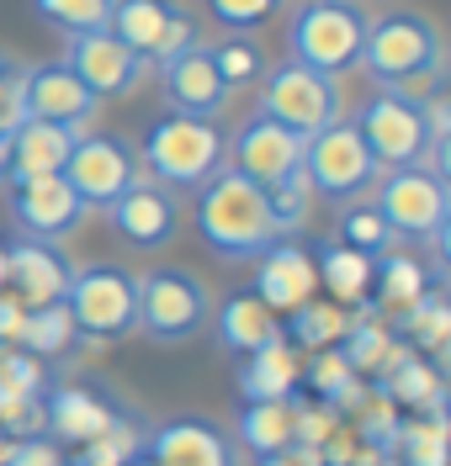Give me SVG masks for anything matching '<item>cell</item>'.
I'll list each match as a JSON object with an SVG mask.
<instances>
[{
    "label": "cell",
    "instance_id": "6da1fadb",
    "mask_svg": "<svg viewBox=\"0 0 451 466\" xmlns=\"http://www.w3.org/2000/svg\"><path fill=\"white\" fill-rule=\"evenodd\" d=\"M197 233L218 260H255L261 249H271L282 233L271 223V207H266V186L244 180L240 170H223L197 186Z\"/></svg>",
    "mask_w": 451,
    "mask_h": 466
},
{
    "label": "cell",
    "instance_id": "7a4b0ae2",
    "mask_svg": "<svg viewBox=\"0 0 451 466\" xmlns=\"http://www.w3.org/2000/svg\"><path fill=\"white\" fill-rule=\"evenodd\" d=\"M441 58H446V43H441V27L425 11H393L383 22H366L361 69L383 90L420 101V90L441 80Z\"/></svg>",
    "mask_w": 451,
    "mask_h": 466
},
{
    "label": "cell",
    "instance_id": "3957f363",
    "mask_svg": "<svg viewBox=\"0 0 451 466\" xmlns=\"http://www.w3.org/2000/svg\"><path fill=\"white\" fill-rule=\"evenodd\" d=\"M138 165L149 180L170 186V191H197L202 180L229 165V133L218 127V116H186L165 112L149 122L144 144H138Z\"/></svg>",
    "mask_w": 451,
    "mask_h": 466
},
{
    "label": "cell",
    "instance_id": "277c9868",
    "mask_svg": "<svg viewBox=\"0 0 451 466\" xmlns=\"http://www.w3.org/2000/svg\"><path fill=\"white\" fill-rule=\"evenodd\" d=\"M64 308L75 323V339L90 345H118L133 334L138 319V276L122 270V265H75L69 291H64Z\"/></svg>",
    "mask_w": 451,
    "mask_h": 466
},
{
    "label": "cell",
    "instance_id": "5b68a950",
    "mask_svg": "<svg viewBox=\"0 0 451 466\" xmlns=\"http://www.w3.org/2000/svg\"><path fill=\"white\" fill-rule=\"evenodd\" d=\"M361 43H366V11L356 0H308L292 11L287 48H292V64H302V69L340 80L345 69L361 64Z\"/></svg>",
    "mask_w": 451,
    "mask_h": 466
},
{
    "label": "cell",
    "instance_id": "8992f818",
    "mask_svg": "<svg viewBox=\"0 0 451 466\" xmlns=\"http://www.w3.org/2000/svg\"><path fill=\"white\" fill-rule=\"evenodd\" d=\"M377 212L393 228V238L409 244H436L451 228V191L446 180L425 165H404V170L377 175Z\"/></svg>",
    "mask_w": 451,
    "mask_h": 466
},
{
    "label": "cell",
    "instance_id": "52a82bcc",
    "mask_svg": "<svg viewBox=\"0 0 451 466\" xmlns=\"http://www.w3.org/2000/svg\"><path fill=\"white\" fill-rule=\"evenodd\" d=\"M302 175H308L313 197L345 207V202H356V197H366L383 170H377V159L366 154L356 122L340 116L330 127H319L313 138H302Z\"/></svg>",
    "mask_w": 451,
    "mask_h": 466
},
{
    "label": "cell",
    "instance_id": "ba28073f",
    "mask_svg": "<svg viewBox=\"0 0 451 466\" xmlns=\"http://www.w3.org/2000/svg\"><path fill=\"white\" fill-rule=\"evenodd\" d=\"M208 313H212V297L191 270L159 265L149 276H138V319H133V329L149 334L154 345L191 339L197 329H208Z\"/></svg>",
    "mask_w": 451,
    "mask_h": 466
},
{
    "label": "cell",
    "instance_id": "9c48e42d",
    "mask_svg": "<svg viewBox=\"0 0 451 466\" xmlns=\"http://www.w3.org/2000/svg\"><path fill=\"white\" fill-rule=\"evenodd\" d=\"M340 80L319 75V69H302V64H276L261 75V116L282 122L287 133L298 138H313L319 127L340 122Z\"/></svg>",
    "mask_w": 451,
    "mask_h": 466
},
{
    "label": "cell",
    "instance_id": "30bf717a",
    "mask_svg": "<svg viewBox=\"0 0 451 466\" xmlns=\"http://www.w3.org/2000/svg\"><path fill=\"white\" fill-rule=\"evenodd\" d=\"M356 133L366 154L377 159V170H404V165H425L430 154V127H425V106L415 96L398 90H377L356 116Z\"/></svg>",
    "mask_w": 451,
    "mask_h": 466
},
{
    "label": "cell",
    "instance_id": "8fae6325",
    "mask_svg": "<svg viewBox=\"0 0 451 466\" xmlns=\"http://www.w3.org/2000/svg\"><path fill=\"white\" fill-rule=\"evenodd\" d=\"M138 175H144L138 148L128 144L122 133H80L75 148H69V159H64V180L75 186V197L86 202V212L90 207L107 212Z\"/></svg>",
    "mask_w": 451,
    "mask_h": 466
},
{
    "label": "cell",
    "instance_id": "7c38bea8",
    "mask_svg": "<svg viewBox=\"0 0 451 466\" xmlns=\"http://www.w3.org/2000/svg\"><path fill=\"white\" fill-rule=\"evenodd\" d=\"M107 32L122 37L144 64H165L170 54H180V48L197 43V27H191V16L180 11V0H118Z\"/></svg>",
    "mask_w": 451,
    "mask_h": 466
},
{
    "label": "cell",
    "instance_id": "4fadbf2b",
    "mask_svg": "<svg viewBox=\"0 0 451 466\" xmlns=\"http://www.w3.org/2000/svg\"><path fill=\"white\" fill-rule=\"evenodd\" d=\"M11 218L27 238L59 244L86 223V202L64 175H32V180H11Z\"/></svg>",
    "mask_w": 451,
    "mask_h": 466
},
{
    "label": "cell",
    "instance_id": "5bb4252c",
    "mask_svg": "<svg viewBox=\"0 0 451 466\" xmlns=\"http://www.w3.org/2000/svg\"><path fill=\"white\" fill-rule=\"evenodd\" d=\"M69 43V54H64V64L80 75V86L96 96V101H107V96H128V90L144 80V58L133 54L122 37H112V32H80V37H64Z\"/></svg>",
    "mask_w": 451,
    "mask_h": 466
},
{
    "label": "cell",
    "instance_id": "9a60e30c",
    "mask_svg": "<svg viewBox=\"0 0 451 466\" xmlns=\"http://www.w3.org/2000/svg\"><path fill=\"white\" fill-rule=\"evenodd\" d=\"M229 170H240L244 180H255V186H276L282 175L302 170V138L287 133L282 122H271V116L255 112L240 133L229 138Z\"/></svg>",
    "mask_w": 451,
    "mask_h": 466
},
{
    "label": "cell",
    "instance_id": "2e32d148",
    "mask_svg": "<svg viewBox=\"0 0 451 466\" xmlns=\"http://www.w3.org/2000/svg\"><path fill=\"white\" fill-rule=\"evenodd\" d=\"M69 276H75V265L64 260V249L48 244V238H27V233H22L16 244H5V291H11L22 308L64 302Z\"/></svg>",
    "mask_w": 451,
    "mask_h": 466
},
{
    "label": "cell",
    "instance_id": "e0dca14e",
    "mask_svg": "<svg viewBox=\"0 0 451 466\" xmlns=\"http://www.w3.org/2000/svg\"><path fill=\"white\" fill-rule=\"evenodd\" d=\"M107 218H112V228H118L133 249H165L180 228V202H176L170 186L138 175L118 202L107 207Z\"/></svg>",
    "mask_w": 451,
    "mask_h": 466
},
{
    "label": "cell",
    "instance_id": "ac0fdd59",
    "mask_svg": "<svg viewBox=\"0 0 451 466\" xmlns=\"http://www.w3.org/2000/svg\"><path fill=\"white\" fill-rule=\"evenodd\" d=\"M255 297L266 302L276 319H287L292 308H302L308 297H319V270H313V255L302 249L298 238H276L271 249L255 255Z\"/></svg>",
    "mask_w": 451,
    "mask_h": 466
},
{
    "label": "cell",
    "instance_id": "d6986e66",
    "mask_svg": "<svg viewBox=\"0 0 451 466\" xmlns=\"http://www.w3.org/2000/svg\"><path fill=\"white\" fill-rule=\"evenodd\" d=\"M159 90H165L170 112H186V116H218L234 96L202 43H191V48H180V54L159 64Z\"/></svg>",
    "mask_w": 451,
    "mask_h": 466
},
{
    "label": "cell",
    "instance_id": "ffe728a7",
    "mask_svg": "<svg viewBox=\"0 0 451 466\" xmlns=\"http://www.w3.org/2000/svg\"><path fill=\"white\" fill-rule=\"evenodd\" d=\"M22 106L27 116L37 122H59V127H86L90 116H96V96L80 86V75L54 58V64H37V69H22Z\"/></svg>",
    "mask_w": 451,
    "mask_h": 466
},
{
    "label": "cell",
    "instance_id": "44dd1931",
    "mask_svg": "<svg viewBox=\"0 0 451 466\" xmlns=\"http://www.w3.org/2000/svg\"><path fill=\"white\" fill-rule=\"evenodd\" d=\"M37 408H43L48 435L64 440V445H86V440H96L101 430H112V419L122 413L112 398H101V392L86 387V381H59V387H48V392L37 398Z\"/></svg>",
    "mask_w": 451,
    "mask_h": 466
},
{
    "label": "cell",
    "instance_id": "7402d4cb",
    "mask_svg": "<svg viewBox=\"0 0 451 466\" xmlns=\"http://www.w3.org/2000/svg\"><path fill=\"white\" fill-rule=\"evenodd\" d=\"M372 381H377L404 413H446V377H441V366H436L430 355H420V350H409L404 339H393L388 360L377 366Z\"/></svg>",
    "mask_w": 451,
    "mask_h": 466
},
{
    "label": "cell",
    "instance_id": "603a6c76",
    "mask_svg": "<svg viewBox=\"0 0 451 466\" xmlns=\"http://www.w3.org/2000/svg\"><path fill=\"white\" fill-rule=\"evenodd\" d=\"M154 466H234V440L212 419H170L144 445Z\"/></svg>",
    "mask_w": 451,
    "mask_h": 466
},
{
    "label": "cell",
    "instance_id": "cb8c5ba5",
    "mask_svg": "<svg viewBox=\"0 0 451 466\" xmlns=\"http://www.w3.org/2000/svg\"><path fill=\"white\" fill-rule=\"evenodd\" d=\"M208 323H212V334H218V345L229 350L234 360L255 355V350L271 345V339H282V319L271 313L255 291H234V297H223L218 313H208Z\"/></svg>",
    "mask_w": 451,
    "mask_h": 466
},
{
    "label": "cell",
    "instance_id": "d4e9b609",
    "mask_svg": "<svg viewBox=\"0 0 451 466\" xmlns=\"http://www.w3.org/2000/svg\"><path fill=\"white\" fill-rule=\"evenodd\" d=\"M430 287H441V270H436V265H425L420 255H398V249H388V255L372 260V297H366V302L393 323L409 302H420Z\"/></svg>",
    "mask_w": 451,
    "mask_h": 466
},
{
    "label": "cell",
    "instance_id": "484cf974",
    "mask_svg": "<svg viewBox=\"0 0 451 466\" xmlns=\"http://www.w3.org/2000/svg\"><path fill=\"white\" fill-rule=\"evenodd\" d=\"M80 138V127H59V122H37L27 116L11 133V175L5 180H32V175H64V159Z\"/></svg>",
    "mask_w": 451,
    "mask_h": 466
},
{
    "label": "cell",
    "instance_id": "4316f807",
    "mask_svg": "<svg viewBox=\"0 0 451 466\" xmlns=\"http://www.w3.org/2000/svg\"><path fill=\"white\" fill-rule=\"evenodd\" d=\"M298 371L302 355L287 339H271L255 355L240 360V398L244 403H276V398H292L298 392Z\"/></svg>",
    "mask_w": 451,
    "mask_h": 466
},
{
    "label": "cell",
    "instance_id": "83f0119b",
    "mask_svg": "<svg viewBox=\"0 0 451 466\" xmlns=\"http://www.w3.org/2000/svg\"><path fill=\"white\" fill-rule=\"evenodd\" d=\"M313 270H319L324 297L340 302V308H361V302L372 297V255H361V249L340 244V238H330V244L313 255Z\"/></svg>",
    "mask_w": 451,
    "mask_h": 466
},
{
    "label": "cell",
    "instance_id": "f1b7e54d",
    "mask_svg": "<svg viewBox=\"0 0 451 466\" xmlns=\"http://www.w3.org/2000/svg\"><path fill=\"white\" fill-rule=\"evenodd\" d=\"M298 387H308L319 403H330L340 419L356 408V398L366 392V381L351 371V360L340 355V350H308V360H302V371H298Z\"/></svg>",
    "mask_w": 451,
    "mask_h": 466
},
{
    "label": "cell",
    "instance_id": "f546056e",
    "mask_svg": "<svg viewBox=\"0 0 451 466\" xmlns=\"http://www.w3.org/2000/svg\"><path fill=\"white\" fill-rule=\"evenodd\" d=\"M393 339H398V334H393V323L383 319L372 302H361V313H345V334H340V345H334V350L351 360V371H356V377L372 381V377H377V366L388 360Z\"/></svg>",
    "mask_w": 451,
    "mask_h": 466
},
{
    "label": "cell",
    "instance_id": "4dcf8cb0",
    "mask_svg": "<svg viewBox=\"0 0 451 466\" xmlns=\"http://www.w3.org/2000/svg\"><path fill=\"white\" fill-rule=\"evenodd\" d=\"M393 334L404 339L409 350H420L430 360H441L446 355V339H451V302L441 287H430L420 302H409L398 319H393Z\"/></svg>",
    "mask_w": 451,
    "mask_h": 466
},
{
    "label": "cell",
    "instance_id": "1f68e13d",
    "mask_svg": "<svg viewBox=\"0 0 451 466\" xmlns=\"http://www.w3.org/2000/svg\"><path fill=\"white\" fill-rule=\"evenodd\" d=\"M292 430H298V392L292 398H276V403H244L240 413V440L244 451L261 456H282L292 445Z\"/></svg>",
    "mask_w": 451,
    "mask_h": 466
},
{
    "label": "cell",
    "instance_id": "d6a6232c",
    "mask_svg": "<svg viewBox=\"0 0 451 466\" xmlns=\"http://www.w3.org/2000/svg\"><path fill=\"white\" fill-rule=\"evenodd\" d=\"M393 456L404 466H446L451 461L446 413H404L398 435H393Z\"/></svg>",
    "mask_w": 451,
    "mask_h": 466
},
{
    "label": "cell",
    "instance_id": "836d02e7",
    "mask_svg": "<svg viewBox=\"0 0 451 466\" xmlns=\"http://www.w3.org/2000/svg\"><path fill=\"white\" fill-rule=\"evenodd\" d=\"M340 334H345V308L330 297H308L302 308L282 319V339L292 350H330L340 345Z\"/></svg>",
    "mask_w": 451,
    "mask_h": 466
},
{
    "label": "cell",
    "instance_id": "e575fe53",
    "mask_svg": "<svg viewBox=\"0 0 451 466\" xmlns=\"http://www.w3.org/2000/svg\"><path fill=\"white\" fill-rule=\"evenodd\" d=\"M16 345L37 355V360H54L64 350L75 345V323H69V308L64 302H48V308H27L22 313V334H16Z\"/></svg>",
    "mask_w": 451,
    "mask_h": 466
},
{
    "label": "cell",
    "instance_id": "d590c367",
    "mask_svg": "<svg viewBox=\"0 0 451 466\" xmlns=\"http://www.w3.org/2000/svg\"><path fill=\"white\" fill-rule=\"evenodd\" d=\"M208 54H212V64H218V75H223L229 90L255 86V80L266 75V54H261V43H255L250 32H229L223 43H212Z\"/></svg>",
    "mask_w": 451,
    "mask_h": 466
},
{
    "label": "cell",
    "instance_id": "8d00e7d4",
    "mask_svg": "<svg viewBox=\"0 0 451 466\" xmlns=\"http://www.w3.org/2000/svg\"><path fill=\"white\" fill-rule=\"evenodd\" d=\"M112 5L118 0H32V11L64 37H80V32H101L112 22Z\"/></svg>",
    "mask_w": 451,
    "mask_h": 466
},
{
    "label": "cell",
    "instance_id": "74e56055",
    "mask_svg": "<svg viewBox=\"0 0 451 466\" xmlns=\"http://www.w3.org/2000/svg\"><path fill=\"white\" fill-rule=\"evenodd\" d=\"M334 238L340 244H351V249H361V255H388L393 249V228L383 223V212L366 202H345L340 207V228H334Z\"/></svg>",
    "mask_w": 451,
    "mask_h": 466
},
{
    "label": "cell",
    "instance_id": "f35d334b",
    "mask_svg": "<svg viewBox=\"0 0 451 466\" xmlns=\"http://www.w3.org/2000/svg\"><path fill=\"white\" fill-rule=\"evenodd\" d=\"M313 186H308V175L292 170V175H282L276 186H266V207H271V223H276V233H292L308 223V212H313Z\"/></svg>",
    "mask_w": 451,
    "mask_h": 466
},
{
    "label": "cell",
    "instance_id": "ab89813d",
    "mask_svg": "<svg viewBox=\"0 0 451 466\" xmlns=\"http://www.w3.org/2000/svg\"><path fill=\"white\" fill-rule=\"evenodd\" d=\"M144 451V435L133 430V419H112V430H101L96 440H86V451L75 456L69 466H128L133 456Z\"/></svg>",
    "mask_w": 451,
    "mask_h": 466
},
{
    "label": "cell",
    "instance_id": "60d3db41",
    "mask_svg": "<svg viewBox=\"0 0 451 466\" xmlns=\"http://www.w3.org/2000/svg\"><path fill=\"white\" fill-rule=\"evenodd\" d=\"M208 11L229 32H255V27H266L271 16L282 11V0H208Z\"/></svg>",
    "mask_w": 451,
    "mask_h": 466
},
{
    "label": "cell",
    "instance_id": "b9f144b4",
    "mask_svg": "<svg viewBox=\"0 0 451 466\" xmlns=\"http://www.w3.org/2000/svg\"><path fill=\"white\" fill-rule=\"evenodd\" d=\"M0 466H64V451H54V440H11Z\"/></svg>",
    "mask_w": 451,
    "mask_h": 466
},
{
    "label": "cell",
    "instance_id": "7bdbcfd3",
    "mask_svg": "<svg viewBox=\"0 0 451 466\" xmlns=\"http://www.w3.org/2000/svg\"><path fill=\"white\" fill-rule=\"evenodd\" d=\"M22 302L11 297V291H0V345H16V334H22Z\"/></svg>",
    "mask_w": 451,
    "mask_h": 466
},
{
    "label": "cell",
    "instance_id": "ee69618b",
    "mask_svg": "<svg viewBox=\"0 0 451 466\" xmlns=\"http://www.w3.org/2000/svg\"><path fill=\"white\" fill-rule=\"evenodd\" d=\"M351 466H404V461H398L393 451H372V445H361L356 461H351Z\"/></svg>",
    "mask_w": 451,
    "mask_h": 466
},
{
    "label": "cell",
    "instance_id": "f6af8a7d",
    "mask_svg": "<svg viewBox=\"0 0 451 466\" xmlns=\"http://www.w3.org/2000/svg\"><path fill=\"white\" fill-rule=\"evenodd\" d=\"M11 90H22V69H16V64H11V58L0 54V101H5V96H11Z\"/></svg>",
    "mask_w": 451,
    "mask_h": 466
},
{
    "label": "cell",
    "instance_id": "bcb514c9",
    "mask_svg": "<svg viewBox=\"0 0 451 466\" xmlns=\"http://www.w3.org/2000/svg\"><path fill=\"white\" fill-rule=\"evenodd\" d=\"M261 466H308V461H298V456H292V445H287L282 456H261Z\"/></svg>",
    "mask_w": 451,
    "mask_h": 466
},
{
    "label": "cell",
    "instance_id": "7dc6e473",
    "mask_svg": "<svg viewBox=\"0 0 451 466\" xmlns=\"http://www.w3.org/2000/svg\"><path fill=\"white\" fill-rule=\"evenodd\" d=\"M11 175V133H0V180Z\"/></svg>",
    "mask_w": 451,
    "mask_h": 466
},
{
    "label": "cell",
    "instance_id": "c3c4849f",
    "mask_svg": "<svg viewBox=\"0 0 451 466\" xmlns=\"http://www.w3.org/2000/svg\"><path fill=\"white\" fill-rule=\"evenodd\" d=\"M0 291H5V244H0Z\"/></svg>",
    "mask_w": 451,
    "mask_h": 466
},
{
    "label": "cell",
    "instance_id": "681fc988",
    "mask_svg": "<svg viewBox=\"0 0 451 466\" xmlns=\"http://www.w3.org/2000/svg\"><path fill=\"white\" fill-rule=\"evenodd\" d=\"M128 466H154V461H149V456H133V461H128Z\"/></svg>",
    "mask_w": 451,
    "mask_h": 466
}]
</instances>
